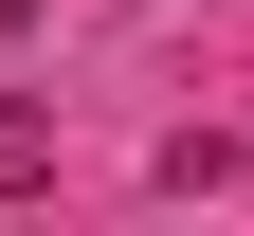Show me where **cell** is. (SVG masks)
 <instances>
[{
    "label": "cell",
    "mask_w": 254,
    "mask_h": 236,
    "mask_svg": "<svg viewBox=\"0 0 254 236\" xmlns=\"http://www.w3.org/2000/svg\"><path fill=\"white\" fill-rule=\"evenodd\" d=\"M37 163H55V127H37V109H0V182H37Z\"/></svg>",
    "instance_id": "obj_1"
}]
</instances>
